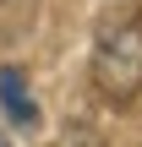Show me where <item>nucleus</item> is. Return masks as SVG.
<instances>
[{
  "instance_id": "obj_1",
  "label": "nucleus",
  "mask_w": 142,
  "mask_h": 147,
  "mask_svg": "<svg viewBox=\"0 0 142 147\" xmlns=\"http://www.w3.org/2000/svg\"><path fill=\"white\" fill-rule=\"evenodd\" d=\"M93 82L109 104H126L142 93V11L115 22L93 49Z\"/></svg>"
},
{
  "instance_id": "obj_2",
  "label": "nucleus",
  "mask_w": 142,
  "mask_h": 147,
  "mask_svg": "<svg viewBox=\"0 0 142 147\" xmlns=\"http://www.w3.org/2000/svg\"><path fill=\"white\" fill-rule=\"evenodd\" d=\"M0 115L16 131H33L38 125V98H33V82H27L22 65H0Z\"/></svg>"
},
{
  "instance_id": "obj_3",
  "label": "nucleus",
  "mask_w": 142,
  "mask_h": 147,
  "mask_svg": "<svg viewBox=\"0 0 142 147\" xmlns=\"http://www.w3.org/2000/svg\"><path fill=\"white\" fill-rule=\"evenodd\" d=\"M0 147H11V142H5V136H0Z\"/></svg>"
}]
</instances>
